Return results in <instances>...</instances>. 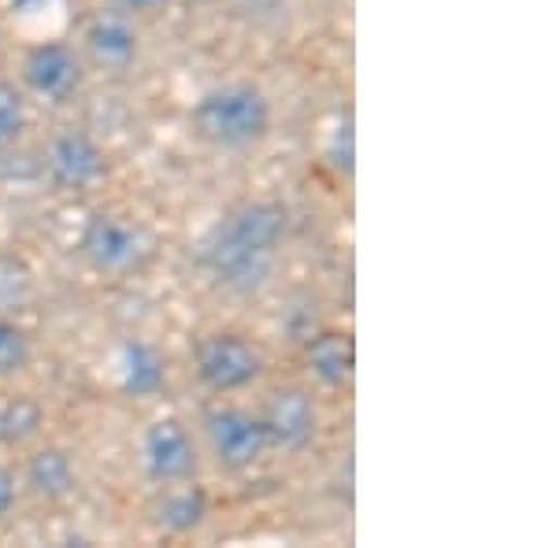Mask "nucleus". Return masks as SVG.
<instances>
[{
  "label": "nucleus",
  "mask_w": 556,
  "mask_h": 548,
  "mask_svg": "<svg viewBox=\"0 0 556 548\" xmlns=\"http://www.w3.org/2000/svg\"><path fill=\"white\" fill-rule=\"evenodd\" d=\"M286 238V208L253 201L230 212L204 245V267L227 293H260L275 275V256Z\"/></svg>",
  "instance_id": "f257e3e1"
},
{
  "label": "nucleus",
  "mask_w": 556,
  "mask_h": 548,
  "mask_svg": "<svg viewBox=\"0 0 556 548\" xmlns=\"http://www.w3.org/2000/svg\"><path fill=\"white\" fill-rule=\"evenodd\" d=\"M193 130L215 149H249L271 130V104L253 86H223L193 107Z\"/></svg>",
  "instance_id": "f03ea898"
},
{
  "label": "nucleus",
  "mask_w": 556,
  "mask_h": 548,
  "mask_svg": "<svg viewBox=\"0 0 556 548\" xmlns=\"http://www.w3.org/2000/svg\"><path fill=\"white\" fill-rule=\"evenodd\" d=\"M83 253L97 271L127 275V271H138L149 259L152 238L146 227L119 219V215H93L83 233Z\"/></svg>",
  "instance_id": "7ed1b4c3"
},
{
  "label": "nucleus",
  "mask_w": 556,
  "mask_h": 548,
  "mask_svg": "<svg viewBox=\"0 0 556 548\" xmlns=\"http://www.w3.org/2000/svg\"><path fill=\"white\" fill-rule=\"evenodd\" d=\"M264 371V356L253 341L238 334H215L197 345V374L215 393H230L256 382Z\"/></svg>",
  "instance_id": "20e7f679"
},
{
  "label": "nucleus",
  "mask_w": 556,
  "mask_h": 548,
  "mask_svg": "<svg viewBox=\"0 0 556 548\" xmlns=\"http://www.w3.org/2000/svg\"><path fill=\"white\" fill-rule=\"evenodd\" d=\"M204 430H208V445L212 456L219 460V467H230V471H241V467H253L260 456L267 453V430L264 419L253 416L245 408H215L204 419Z\"/></svg>",
  "instance_id": "39448f33"
},
{
  "label": "nucleus",
  "mask_w": 556,
  "mask_h": 548,
  "mask_svg": "<svg viewBox=\"0 0 556 548\" xmlns=\"http://www.w3.org/2000/svg\"><path fill=\"white\" fill-rule=\"evenodd\" d=\"M23 78L41 101L64 104L78 93V86H83V60H78L75 49H67L64 41L34 44L23 60Z\"/></svg>",
  "instance_id": "423d86ee"
},
{
  "label": "nucleus",
  "mask_w": 556,
  "mask_h": 548,
  "mask_svg": "<svg viewBox=\"0 0 556 548\" xmlns=\"http://www.w3.org/2000/svg\"><path fill=\"white\" fill-rule=\"evenodd\" d=\"M45 170H49V182L56 190L86 193L104 178V156L86 133L67 130L60 138H52L49 156H45Z\"/></svg>",
  "instance_id": "0eeeda50"
},
{
  "label": "nucleus",
  "mask_w": 556,
  "mask_h": 548,
  "mask_svg": "<svg viewBox=\"0 0 556 548\" xmlns=\"http://www.w3.org/2000/svg\"><path fill=\"white\" fill-rule=\"evenodd\" d=\"M141 460H146V471L156 482H186V479H193V471H197L193 442L175 419L152 422L146 430Z\"/></svg>",
  "instance_id": "6e6552de"
},
{
  "label": "nucleus",
  "mask_w": 556,
  "mask_h": 548,
  "mask_svg": "<svg viewBox=\"0 0 556 548\" xmlns=\"http://www.w3.org/2000/svg\"><path fill=\"white\" fill-rule=\"evenodd\" d=\"M264 430L278 448H304L316 437V404L304 390H278L264 408Z\"/></svg>",
  "instance_id": "1a4fd4ad"
},
{
  "label": "nucleus",
  "mask_w": 556,
  "mask_h": 548,
  "mask_svg": "<svg viewBox=\"0 0 556 548\" xmlns=\"http://www.w3.org/2000/svg\"><path fill=\"white\" fill-rule=\"evenodd\" d=\"M86 52L93 56V64H101L108 71H123L134 64L138 56V34L130 30L127 20L119 15H97L83 34Z\"/></svg>",
  "instance_id": "9d476101"
},
{
  "label": "nucleus",
  "mask_w": 556,
  "mask_h": 548,
  "mask_svg": "<svg viewBox=\"0 0 556 548\" xmlns=\"http://www.w3.org/2000/svg\"><path fill=\"white\" fill-rule=\"evenodd\" d=\"M308 356V371L323 385H349L356 371V348L349 334H316L304 348Z\"/></svg>",
  "instance_id": "9b49d317"
},
{
  "label": "nucleus",
  "mask_w": 556,
  "mask_h": 548,
  "mask_svg": "<svg viewBox=\"0 0 556 548\" xmlns=\"http://www.w3.org/2000/svg\"><path fill=\"white\" fill-rule=\"evenodd\" d=\"M26 485H30V489L45 500L67 497L71 485H75V467H71L67 453H60V448H45V453L34 456L30 467H26Z\"/></svg>",
  "instance_id": "f8f14e48"
},
{
  "label": "nucleus",
  "mask_w": 556,
  "mask_h": 548,
  "mask_svg": "<svg viewBox=\"0 0 556 548\" xmlns=\"http://www.w3.org/2000/svg\"><path fill=\"white\" fill-rule=\"evenodd\" d=\"M123 367H127V385L130 393H156L160 382H164V367H160V356L152 353L141 341H127L123 345Z\"/></svg>",
  "instance_id": "ddd939ff"
},
{
  "label": "nucleus",
  "mask_w": 556,
  "mask_h": 548,
  "mask_svg": "<svg viewBox=\"0 0 556 548\" xmlns=\"http://www.w3.org/2000/svg\"><path fill=\"white\" fill-rule=\"evenodd\" d=\"M41 426V404L15 397L0 408V445H20Z\"/></svg>",
  "instance_id": "4468645a"
},
{
  "label": "nucleus",
  "mask_w": 556,
  "mask_h": 548,
  "mask_svg": "<svg viewBox=\"0 0 556 548\" xmlns=\"http://www.w3.org/2000/svg\"><path fill=\"white\" fill-rule=\"evenodd\" d=\"M204 511H208V505H204V493L190 485V489H178L164 500V508H160V523H164L167 530H175V534H186V530L201 526Z\"/></svg>",
  "instance_id": "2eb2a0df"
},
{
  "label": "nucleus",
  "mask_w": 556,
  "mask_h": 548,
  "mask_svg": "<svg viewBox=\"0 0 556 548\" xmlns=\"http://www.w3.org/2000/svg\"><path fill=\"white\" fill-rule=\"evenodd\" d=\"M26 127V107L15 86L0 82V149H8Z\"/></svg>",
  "instance_id": "dca6fc26"
},
{
  "label": "nucleus",
  "mask_w": 556,
  "mask_h": 548,
  "mask_svg": "<svg viewBox=\"0 0 556 548\" xmlns=\"http://www.w3.org/2000/svg\"><path fill=\"white\" fill-rule=\"evenodd\" d=\"M26 356H30V341H26V334L20 327L0 319V374L20 371L26 364Z\"/></svg>",
  "instance_id": "f3484780"
},
{
  "label": "nucleus",
  "mask_w": 556,
  "mask_h": 548,
  "mask_svg": "<svg viewBox=\"0 0 556 548\" xmlns=\"http://www.w3.org/2000/svg\"><path fill=\"white\" fill-rule=\"evenodd\" d=\"M26 285H30V278H26L23 264H15V259H0V304L20 301V296L26 293Z\"/></svg>",
  "instance_id": "a211bd4d"
},
{
  "label": "nucleus",
  "mask_w": 556,
  "mask_h": 548,
  "mask_svg": "<svg viewBox=\"0 0 556 548\" xmlns=\"http://www.w3.org/2000/svg\"><path fill=\"white\" fill-rule=\"evenodd\" d=\"M330 160H334L338 170H353V160H356V149H353V119H345L342 127L334 133V149H330Z\"/></svg>",
  "instance_id": "6ab92c4d"
},
{
  "label": "nucleus",
  "mask_w": 556,
  "mask_h": 548,
  "mask_svg": "<svg viewBox=\"0 0 556 548\" xmlns=\"http://www.w3.org/2000/svg\"><path fill=\"white\" fill-rule=\"evenodd\" d=\"M12 505H15V479L8 467H0V519L12 511Z\"/></svg>",
  "instance_id": "aec40b11"
},
{
  "label": "nucleus",
  "mask_w": 556,
  "mask_h": 548,
  "mask_svg": "<svg viewBox=\"0 0 556 548\" xmlns=\"http://www.w3.org/2000/svg\"><path fill=\"white\" fill-rule=\"evenodd\" d=\"M115 4H119L123 12H152V8H160L164 0H115Z\"/></svg>",
  "instance_id": "412c9836"
}]
</instances>
